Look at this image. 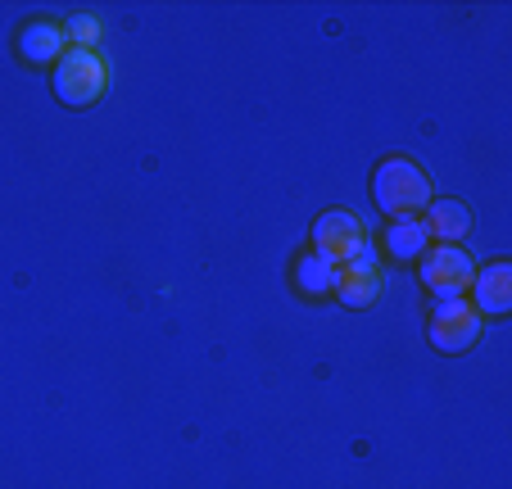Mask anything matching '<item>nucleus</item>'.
Masks as SVG:
<instances>
[{
    "label": "nucleus",
    "instance_id": "obj_11",
    "mask_svg": "<svg viewBox=\"0 0 512 489\" xmlns=\"http://www.w3.org/2000/svg\"><path fill=\"white\" fill-rule=\"evenodd\" d=\"M386 254L395 263H413V259H422L426 250H431V236H426V227H422V218H404V222H390L386 227Z\"/></svg>",
    "mask_w": 512,
    "mask_h": 489
},
{
    "label": "nucleus",
    "instance_id": "obj_7",
    "mask_svg": "<svg viewBox=\"0 0 512 489\" xmlns=\"http://www.w3.org/2000/svg\"><path fill=\"white\" fill-rule=\"evenodd\" d=\"M336 299L345 308H372L381 299V268L372 263V254H358L354 263L336 272Z\"/></svg>",
    "mask_w": 512,
    "mask_h": 489
},
{
    "label": "nucleus",
    "instance_id": "obj_4",
    "mask_svg": "<svg viewBox=\"0 0 512 489\" xmlns=\"http://www.w3.org/2000/svg\"><path fill=\"white\" fill-rule=\"evenodd\" d=\"M313 254L336 268L354 263L358 254H368V236H363V222L349 209H327L318 222H313Z\"/></svg>",
    "mask_w": 512,
    "mask_h": 489
},
{
    "label": "nucleus",
    "instance_id": "obj_12",
    "mask_svg": "<svg viewBox=\"0 0 512 489\" xmlns=\"http://www.w3.org/2000/svg\"><path fill=\"white\" fill-rule=\"evenodd\" d=\"M64 37L73 41L78 50H96V41H100V19H96V14H73V19L64 23Z\"/></svg>",
    "mask_w": 512,
    "mask_h": 489
},
{
    "label": "nucleus",
    "instance_id": "obj_1",
    "mask_svg": "<svg viewBox=\"0 0 512 489\" xmlns=\"http://www.w3.org/2000/svg\"><path fill=\"white\" fill-rule=\"evenodd\" d=\"M372 200H377V209L386 213L390 222L417 218V213L435 200L431 177L422 173V163L417 159H408V154H390V159L377 163V173H372Z\"/></svg>",
    "mask_w": 512,
    "mask_h": 489
},
{
    "label": "nucleus",
    "instance_id": "obj_3",
    "mask_svg": "<svg viewBox=\"0 0 512 489\" xmlns=\"http://www.w3.org/2000/svg\"><path fill=\"white\" fill-rule=\"evenodd\" d=\"M426 340L440 354H467L481 340V313L467 299H440L431 308V322H426Z\"/></svg>",
    "mask_w": 512,
    "mask_h": 489
},
{
    "label": "nucleus",
    "instance_id": "obj_8",
    "mask_svg": "<svg viewBox=\"0 0 512 489\" xmlns=\"http://www.w3.org/2000/svg\"><path fill=\"white\" fill-rule=\"evenodd\" d=\"M422 227L435 245H458L472 231V209L463 200H454V195H440V200H431L422 209Z\"/></svg>",
    "mask_w": 512,
    "mask_h": 489
},
{
    "label": "nucleus",
    "instance_id": "obj_9",
    "mask_svg": "<svg viewBox=\"0 0 512 489\" xmlns=\"http://www.w3.org/2000/svg\"><path fill=\"white\" fill-rule=\"evenodd\" d=\"M472 286H476V313H490V317H503L512 308V263L494 259L485 268L472 272Z\"/></svg>",
    "mask_w": 512,
    "mask_h": 489
},
{
    "label": "nucleus",
    "instance_id": "obj_6",
    "mask_svg": "<svg viewBox=\"0 0 512 489\" xmlns=\"http://www.w3.org/2000/svg\"><path fill=\"white\" fill-rule=\"evenodd\" d=\"M14 50H19L23 64H32V68L59 64V59L68 55L64 23H55V19H32V23H23L19 37H14Z\"/></svg>",
    "mask_w": 512,
    "mask_h": 489
},
{
    "label": "nucleus",
    "instance_id": "obj_2",
    "mask_svg": "<svg viewBox=\"0 0 512 489\" xmlns=\"http://www.w3.org/2000/svg\"><path fill=\"white\" fill-rule=\"evenodd\" d=\"M105 59L96 55V50H78L68 46V55L55 64V77H50V87H55V96L64 100L68 109H91L100 96H105Z\"/></svg>",
    "mask_w": 512,
    "mask_h": 489
},
{
    "label": "nucleus",
    "instance_id": "obj_5",
    "mask_svg": "<svg viewBox=\"0 0 512 489\" xmlns=\"http://www.w3.org/2000/svg\"><path fill=\"white\" fill-rule=\"evenodd\" d=\"M472 272H476V263L467 259V250H458V245H431V250L417 259V277H422V286L431 290L435 299H458L472 286Z\"/></svg>",
    "mask_w": 512,
    "mask_h": 489
},
{
    "label": "nucleus",
    "instance_id": "obj_10",
    "mask_svg": "<svg viewBox=\"0 0 512 489\" xmlns=\"http://www.w3.org/2000/svg\"><path fill=\"white\" fill-rule=\"evenodd\" d=\"M336 263H327V259H318V254H300L295 259V290H300L304 299H331L336 295Z\"/></svg>",
    "mask_w": 512,
    "mask_h": 489
}]
</instances>
